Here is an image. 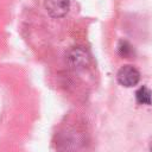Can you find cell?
I'll return each instance as SVG.
<instances>
[{
    "instance_id": "cell-3",
    "label": "cell",
    "mask_w": 152,
    "mask_h": 152,
    "mask_svg": "<svg viewBox=\"0 0 152 152\" xmlns=\"http://www.w3.org/2000/svg\"><path fill=\"white\" fill-rule=\"evenodd\" d=\"M44 6L52 18H61L69 12L70 0H45Z\"/></svg>"
},
{
    "instance_id": "cell-5",
    "label": "cell",
    "mask_w": 152,
    "mask_h": 152,
    "mask_svg": "<svg viewBox=\"0 0 152 152\" xmlns=\"http://www.w3.org/2000/svg\"><path fill=\"white\" fill-rule=\"evenodd\" d=\"M118 52L122 57H128L132 53V46L126 40H120L118 45Z\"/></svg>"
},
{
    "instance_id": "cell-1",
    "label": "cell",
    "mask_w": 152,
    "mask_h": 152,
    "mask_svg": "<svg viewBox=\"0 0 152 152\" xmlns=\"http://www.w3.org/2000/svg\"><path fill=\"white\" fill-rule=\"evenodd\" d=\"M116 80L121 86H124L126 88H131L139 83L140 72L135 66L127 64L119 69V71L116 74Z\"/></svg>"
},
{
    "instance_id": "cell-2",
    "label": "cell",
    "mask_w": 152,
    "mask_h": 152,
    "mask_svg": "<svg viewBox=\"0 0 152 152\" xmlns=\"http://www.w3.org/2000/svg\"><path fill=\"white\" fill-rule=\"evenodd\" d=\"M89 61H90L89 55L87 50H84L82 46L74 48L68 55V62L70 66L75 70H82L87 68L89 64Z\"/></svg>"
},
{
    "instance_id": "cell-4",
    "label": "cell",
    "mask_w": 152,
    "mask_h": 152,
    "mask_svg": "<svg viewBox=\"0 0 152 152\" xmlns=\"http://www.w3.org/2000/svg\"><path fill=\"white\" fill-rule=\"evenodd\" d=\"M135 100L139 104L150 106V104H152V91L147 87L142 86L135 91Z\"/></svg>"
},
{
    "instance_id": "cell-6",
    "label": "cell",
    "mask_w": 152,
    "mask_h": 152,
    "mask_svg": "<svg viewBox=\"0 0 152 152\" xmlns=\"http://www.w3.org/2000/svg\"><path fill=\"white\" fill-rule=\"evenodd\" d=\"M151 152H152V145H151Z\"/></svg>"
}]
</instances>
